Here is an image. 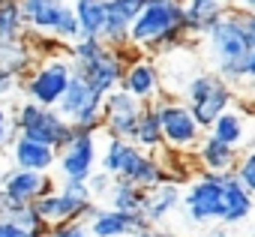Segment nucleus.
I'll list each match as a JSON object with an SVG mask.
<instances>
[{"label": "nucleus", "mask_w": 255, "mask_h": 237, "mask_svg": "<svg viewBox=\"0 0 255 237\" xmlns=\"http://www.w3.org/2000/svg\"><path fill=\"white\" fill-rule=\"evenodd\" d=\"M189 39L183 0H147L141 15L132 24L129 48L141 54H165Z\"/></svg>", "instance_id": "nucleus-1"}, {"label": "nucleus", "mask_w": 255, "mask_h": 237, "mask_svg": "<svg viewBox=\"0 0 255 237\" xmlns=\"http://www.w3.org/2000/svg\"><path fill=\"white\" fill-rule=\"evenodd\" d=\"M204 48H207V60L213 66V72H219L222 78H228L231 84L246 81V60L252 54V39L246 33L243 24V9H228L204 36Z\"/></svg>", "instance_id": "nucleus-2"}, {"label": "nucleus", "mask_w": 255, "mask_h": 237, "mask_svg": "<svg viewBox=\"0 0 255 237\" xmlns=\"http://www.w3.org/2000/svg\"><path fill=\"white\" fill-rule=\"evenodd\" d=\"M99 168H105V171L114 174V177L132 180V183H138V186L147 189V192L168 180V168L159 162L156 153L138 147L135 141L111 138V135H108L105 150L99 153Z\"/></svg>", "instance_id": "nucleus-3"}, {"label": "nucleus", "mask_w": 255, "mask_h": 237, "mask_svg": "<svg viewBox=\"0 0 255 237\" xmlns=\"http://www.w3.org/2000/svg\"><path fill=\"white\" fill-rule=\"evenodd\" d=\"M183 99L192 108V114L198 117V123L210 129L219 120V114H225L234 105V84L222 78L219 72H198L186 81Z\"/></svg>", "instance_id": "nucleus-4"}, {"label": "nucleus", "mask_w": 255, "mask_h": 237, "mask_svg": "<svg viewBox=\"0 0 255 237\" xmlns=\"http://www.w3.org/2000/svg\"><path fill=\"white\" fill-rule=\"evenodd\" d=\"M12 120H15L18 135H30V138L45 141V144H51L57 150L75 135V126H72L69 117H63L57 108L39 105L33 99H24L18 108H12Z\"/></svg>", "instance_id": "nucleus-5"}, {"label": "nucleus", "mask_w": 255, "mask_h": 237, "mask_svg": "<svg viewBox=\"0 0 255 237\" xmlns=\"http://www.w3.org/2000/svg\"><path fill=\"white\" fill-rule=\"evenodd\" d=\"M156 111H159V120H162L165 147L174 150V153H192L207 129L198 123V117L192 114L186 99H177V96L165 93V96L156 99Z\"/></svg>", "instance_id": "nucleus-6"}, {"label": "nucleus", "mask_w": 255, "mask_h": 237, "mask_svg": "<svg viewBox=\"0 0 255 237\" xmlns=\"http://www.w3.org/2000/svg\"><path fill=\"white\" fill-rule=\"evenodd\" d=\"M183 210L192 225H219L225 216V174L201 171L183 189Z\"/></svg>", "instance_id": "nucleus-7"}, {"label": "nucleus", "mask_w": 255, "mask_h": 237, "mask_svg": "<svg viewBox=\"0 0 255 237\" xmlns=\"http://www.w3.org/2000/svg\"><path fill=\"white\" fill-rule=\"evenodd\" d=\"M21 12L27 30L33 33H51L66 45H72L81 36V24L69 0H21Z\"/></svg>", "instance_id": "nucleus-8"}, {"label": "nucleus", "mask_w": 255, "mask_h": 237, "mask_svg": "<svg viewBox=\"0 0 255 237\" xmlns=\"http://www.w3.org/2000/svg\"><path fill=\"white\" fill-rule=\"evenodd\" d=\"M75 78V66H72V57H42L30 75L24 78V96L39 102V105H51L57 108V102L63 99L69 81Z\"/></svg>", "instance_id": "nucleus-9"}, {"label": "nucleus", "mask_w": 255, "mask_h": 237, "mask_svg": "<svg viewBox=\"0 0 255 237\" xmlns=\"http://www.w3.org/2000/svg\"><path fill=\"white\" fill-rule=\"evenodd\" d=\"M33 204H36V210L42 213V219L48 225L87 219L93 213V207H96L87 183H60L51 192H45L42 198H36Z\"/></svg>", "instance_id": "nucleus-10"}, {"label": "nucleus", "mask_w": 255, "mask_h": 237, "mask_svg": "<svg viewBox=\"0 0 255 237\" xmlns=\"http://www.w3.org/2000/svg\"><path fill=\"white\" fill-rule=\"evenodd\" d=\"M99 162L96 132L75 129V135L57 150V177L60 183H87Z\"/></svg>", "instance_id": "nucleus-11"}, {"label": "nucleus", "mask_w": 255, "mask_h": 237, "mask_svg": "<svg viewBox=\"0 0 255 237\" xmlns=\"http://www.w3.org/2000/svg\"><path fill=\"white\" fill-rule=\"evenodd\" d=\"M126 51L129 48H114V45H102L96 54L84 57V60H72L75 66V75H81L90 87H96L102 96L117 90L123 84V75H126Z\"/></svg>", "instance_id": "nucleus-12"}, {"label": "nucleus", "mask_w": 255, "mask_h": 237, "mask_svg": "<svg viewBox=\"0 0 255 237\" xmlns=\"http://www.w3.org/2000/svg\"><path fill=\"white\" fill-rule=\"evenodd\" d=\"M102 105H105V96L90 87L81 75H75L63 93V99L57 102V111L63 117H69L75 129H90V132H99L102 129Z\"/></svg>", "instance_id": "nucleus-13"}, {"label": "nucleus", "mask_w": 255, "mask_h": 237, "mask_svg": "<svg viewBox=\"0 0 255 237\" xmlns=\"http://www.w3.org/2000/svg\"><path fill=\"white\" fill-rule=\"evenodd\" d=\"M141 114H144V102L135 99L132 93H126L123 87H117V90L105 93V105H102V129H105L111 138L135 141Z\"/></svg>", "instance_id": "nucleus-14"}, {"label": "nucleus", "mask_w": 255, "mask_h": 237, "mask_svg": "<svg viewBox=\"0 0 255 237\" xmlns=\"http://www.w3.org/2000/svg\"><path fill=\"white\" fill-rule=\"evenodd\" d=\"M120 87L126 93H132L135 99H141L144 105L165 96V78H162V69L153 57H132L126 63V75H123Z\"/></svg>", "instance_id": "nucleus-15"}, {"label": "nucleus", "mask_w": 255, "mask_h": 237, "mask_svg": "<svg viewBox=\"0 0 255 237\" xmlns=\"http://www.w3.org/2000/svg\"><path fill=\"white\" fill-rule=\"evenodd\" d=\"M87 228L93 237H132L144 228H150L144 213H126L117 207H93V213L87 216Z\"/></svg>", "instance_id": "nucleus-16"}, {"label": "nucleus", "mask_w": 255, "mask_h": 237, "mask_svg": "<svg viewBox=\"0 0 255 237\" xmlns=\"http://www.w3.org/2000/svg\"><path fill=\"white\" fill-rule=\"evenodd\" d=\"M0 189L18 204H33L45 192L54 189V177L48 171H33V168H18L12 165L9 171L0 174Z\"/></svg>", "instance_id": "nucleus-17"}, {"label": "nucleus", "mask_w": 255, "mask_h": 237, "mask_svg": "<svg viewBox=\"0 0 255 237\" xmlns=\"http://www.w3.org/2000/svg\"><path fill=\"white\" fill-rule=\"evenodd\" d=\"M210 135H216L219 141H228L240 150H252L255 147V111L252 108H237L231 105L225 114H219V120L207 129Z\"/></svg>", "instance_id": "nucleus-18"}, {"label": "nucleus", "mask_w": 255, "mask_h": 237, "mask_svg": "<svg viewBox=\"0 0 255 237\" xmlns=\"http://www.w3.org/2000/svg\"><path fill=\"white\" fill-rule=\"evenodd\" d=\"M144 3L147 0H108V18H105L102 39L114 48H129L132 24L141 15Z\"/></svg>", "instance_id": "nucleus-19"}, {"label": "nucleus", "mask_w": 255, "mask_h": 237, "mask_svg": "<svg viewBox=\"0 0 255 237\" xmlns=\"http://www.w3.org/2000/svg\"><path fill=\"white\" fill-rule=\"evenodd\" d=\"M195 153V162L201 171H210V174H231L237 171V162H240V147L228 144V141H219L216 135L204 132V138L198 141V147L192 150Z\"/></svg>", "instance_id": "nucleus-20"}, {"label": "nucleus", "mask_w": 255, "mask_h": 237, "mask_svg": "<svg viewBox=\"0 0 255 237\" xmlns=\"http://www.w3.org/2000/svg\"><path fill=\"white\" fill-rule=\"evenodd\" d=\"M9 156L18 168H33V171H51L57 165V147L36 141L30 135H15L9 144Z\"/></svg>", "instance_id": "nucleus-21"}, {"label": "nucleus", "mask_w": 255, "mask_h": 237, "mask_svg": "<svg viewBox=\"0 0 255 237\" xmlns=\"http://www.w3.org/2000/svg\"><path fill=\"white\" fill-rule=\"evenodd\" d=\"M252 213H255V195L243 186V180L234 171L225 174V216L219 225H228V228L243 225Z\"/></svg>", "instance_id": "nucleus-22"}, {"label": "nucleus", "mask_w": 255, "mask_h": 237, "mask_svg": "<svg viewBox=\"0 0 255 237\" xmlns=\"http://www.w3.org/2000/svg\"><path fill=\"white\" fill-rule=\"evenodd\" d=\"M177 207H183V189L174 183V180H165V183H159L156 189H150L147 192V204H144V216H147V222L150 225H162Z\"/></svg>", "instance_id": "nucleus-23"}, {"label": "nucleus", "mask_w": 255, "mask_h": 237, "mask_svg": "<svg viewBox=\"0 0 255 237\" xmlns=\"http://www.w3.org/2000/svg\"><path fill=\"white\" fill-rule=\"evenodd\" d=\"M183 6H186L189 36H204L231 9V0H183Z\"/></svg>", "instance_id": "nucleus-24"}, {"label": "nucleus", "mask_w": 255, "mask_h": 237, "mask_svg": "<svg viewBox=\"0 0 255 237\" xmlns=\"http://www.w3.org/2000/svg\"><path fill=\"white\" fill-rule=\"evenodd\" d=\"M0 66H3L6 72H12L15 78H27L30 75V69L36 66V51L27 42V36L0 42Z\"/></svg>", "instance_id": "nucleus-25"}, {"label": "nucleus", "mask_w": 255, "mask_h": 237, "mask_svg": "<svg viewBox=\"0 0 255 237\" xmlns=\"http://www.w3.org/2000/svg\"><path fill=\"white\" fill-rule=\"evenodd\" d=\"M108 204L117 207V210H126V213H144V204H147V189H141L138 183L132 180H123V177H114L111 189H108Z\"/></svg>", "instance_id": "nucleus-26"}, {"label": "nucleus", "mask_w": 255, "mask_h": 237, "mask_svg": "<svg viewBox=\"0 0 255 237\" xmlns=\"http://www.w3.org/2000/svg\"><path fill=\"white\" fill-rule=\"evenodd\" d=\"M72 9L81 24V36H102L108 18V0H72Z\"/></svg>", "instance_id": "nucleus-27"}, {"label": "nucleus", "mask_w": 255, "mask_h": 237, "mask_svg": "<svg viewBox=\"0 0 255 237\" xmlns=\"http://www.w3.org/2000/svg\"><path fill=\"white\" fill-rule=\"evenodd\" d=\"M135 144L156 153L165 147V135H162V120H159V111H156V102H147L144 105V114L138 120V132H135Z\"/></svg>", "instance_id": "nucleus-28"}, {"label": "nucleus", "mask_w": 255, "mask_h": 237, "mask_svg": "<svg viewBox=\"0 0 255 237\" xmlns=\"http://www.w3.org/2000/svg\"><path fill=\"white\" fill-rule=\"evenodd\" d=\"M27 36V21L21 12V0H0V42Z\"/></svg>", "instance_id": "nucleus-29"}, {"label": "nucleus", "mask_w": 255, "mask_h": 237, "mask_svg": "<svg viewBox=\"0 0 255 237\" xmlns=\"http://www.w3.org/2000/svg\"><path fill=\"white\" fill-rule=\"evenodd\" d=\"M234 174H237V177L243 180V186L255 195V147L240 153V162H237V171H234Z\"/></svg>", "instance_id": "nucleus-30"}, {"label": "nucleus", "mask_w": 255, "mask_h": 237, "mask_svg": "<svg viewBox=\"0 0 255 237\" xmlns=\"http://www.w3.org/2000/svg\"><path fill=\"white\" fill-rule=\"evenodd\" d=\"M48 237H93V234H90V228H87V219H75V222L51 225Z\"/></svg>", "instance_id": "nucleus-31"}, {"label": "nucleus", "mask_w": 255, "mask_h": 237, "mask_svg": "<svg viewBox=\"0 0 255 237\" xmlns=\"http://www.w3.org/2000/svg\"><path fill=\"white\" fill-rule=\"evenodd\" d=\"M111 183H114V174H108L105 168H99V171H93V174H90L87 189H90V195H93V198H105V195H108V189H111Z\"/></svg>", "instance_id": "nucleus-32"}, {"label": "nucleus", "mask_w": 255, "mask_h": 237, "mask_svg": "<svg viewBox=\"0 0 255 237\" xmlns=\"http://www.w3.org/2000/svg\"><path fill=\"white\" fill-rule=\"evenodd\" d=\"M15 120H12V114L6 111V105L0 102V147H6V144H12L15 141Z\"/></svg>", "instance_id": "nucleus-33"}, {"label": "nucleus", "mask_w": 255, "mask_h": 237, "mask_svg": "<svg viewBox=\"0 0 255 237\" xmlns=\"http://www.w3.org/2000/svg\"><path fill=\"white\" fill-rule=\"evenodd\" d=\"M0 237H30V231L21 228L18 222L6 219V216H0Z\"/></svg>", "instance_id": "nucleus-34"}, {"label": "nucleus", "mask_w": 255, "mask_h": 237, "mask_svg": "<svg viewBox=\"0 0 255 237\" xmlns=\"http://www.w3.org/2000/svg\"><path fill=\"white\" fill-rule=\"evenodd\" d=\"M15 81H18V78H15L12 72H6L3 66H0V99H3L6 93H12V87H15Z\"/></svg>", "instance_id": "nucleus-35"}, {"label": "nucleus", "mask_w": 255, "mask_h": 237, "mask_svg": "<svg viewBox=\"0 0 255 237\" xmlns=\"http://www.w3.org/2000/svg\"><path fill=\"white\" fill-rule=\"evenodd\" d=\"M15 204H18V201H12V198H9V195L3 192V189H0V216H9Z\"/></svg>", "instance_id": "nucleus-36"}, {"label": "nucleus", "mask_w": 255, "mask_h": 237, "mask_svg": "<svg viewBox=\"0 0 255 237\" xmlns=\"http://www.w3.org/2000/svg\"><path fill=\"white\" fill-rule=\"evenodd\" d=\"M201 237H234V234L228 231V225H213V228H207Z\"/></svg>", "instance_id": "nucleus-37"}, {"label": "nucleus", "mask_w": 255, "mask_h": 237, "mask_svg": "<svg viewBox=\"0 0 255 237\" xmlns=\"http://www.w3.org/2000/svg\"><path fill=\"white\" fill-rule=\"evenodd\" d=\"M243 24H246V33H249V39L255 45V12H243Z\"/></svg>", "instance_id": "nucleus-38"}, {"label": "nucleus", "mask_w": 255, "mask_h": 237, "mask_svg": "<svg viewBox=\"0 0 255 237\" xmlns=\"http://www.w3.org/2000/svg\"><path fill=\"white\" fill-rule=\"evenodd\" d=\"M234 9H243V12H255V0H231Z\"/></svg>", "instance_id": "nucleus-39"}, {"label": "nucleus", "mask_w": 255, "mask_h": 237, "mask_svg": "<svg viewBox=\"0 0 255 237\" xmlns=\"http://www.w3.org/2000/svg\"><path fill=\"white\" fill-rule=\"evenodd\" d=\"M246 78L255 81V48H252V54H249V60H246Z\"/></svg>", "instance_id": "nucleus-40"}, {"label": "nucleus", "mask_w": 255, "mask_h": 237, "mask_svg": "<svg viewBox=\"0 0 255 237\" xmlns=\"http://www.w3.org/2000/svg\"><path fill=\"white\" fill-rule=\"evenodd\" d=\"M132 237H159V228L150 225V228H144V231H138V234H132Z\"/></svg>", "instance_id": "nucleus-41"}, {"label": "nucleus", "mask_w": 255, "mask_h": 237, "mask_svg": "<svg viewBox=\"0 0 255 237\" xmlns=\"http://www.w3.org/2000/svg\"><path fill=\"white\" fill-rule=\"evenodd\" d=\"M159 237H177V234H171V231H162V228H159Z\"/></svg>", "instance_id": "nucleus-42"}]
</instances>
